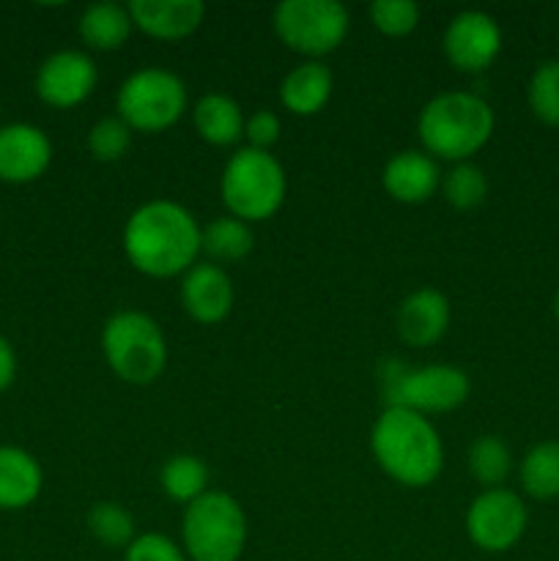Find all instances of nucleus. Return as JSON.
<instances>
[{"label":"nucleus","mask_w":559,"mask_h":561,"mask_svg":"<svg viewBox=\"0 0 559 561\" xmlns=\"http://www.w3.org/2000/svg\"><path fill=\"white\" fill-rule=\"evenodd\" d=\"M438 164L425 151H400L384 164L381 184L395 201L425 203L438 186Z\"/></svg>","instance_id":"obj_17"},{"label":"nucleus","mask_w":559,"mask_h":561,"mask_svg":"<svg viewBox=\"0 0 559 561\" xmlns=\"http://www.w3.org/2000/svg\"><path fill=\"white\" fill-rule=\"evenodd\" d=\"M554 316L559 318V294H557V299H554Z\"/></svg>","instance_id":"obj_34"},{"label":"nucleus","mask_w":559,"mask_h":561,"mask_svg":"<svg viewBox=\"0 0 559 561\" xmlns=\"http://www.w3.org/2000/svg\"><path fill=\"white\" fill-rule=\"evenodd\" d=\"M521 485L540 502L559 496V442H540L524 455Z\"/></svg>","instance_id":"obj_23"},{"label":"nucleus","mask_w":559,"mask_h":561,"mask_svg":"<svg viewBox=\"0 0 559 561\" xmlns=\"http://www.w3.org/2000/svg\"><path fill=\"white\" fill-rule=\"evenodd\" d=\"M526 99L535 118L548 126H559V60H546L537 66L526 88Z\"/></svg>","instance_id":"obj_28"},{"label":"nucleus","mask_w":559,"mask_h":561,"mask_svg":"<svg viewBox=\"0 0 559 561\" xmlns=\"http://www.w3.org/2000/svg\"><path fill=\"white\" fill-rule=\"evenodd\" d=\"M132 14L126 5L113 3V0H99L91 3L80 16V36L88 47L93 49H118L132 33Z\"/></svg>","instance_id":"obj_21"},{"label":"nucleus","mask_w":559,"mask_h":561,"mask_svg":"<svg viewBox=\"0 0 559 561\" xmlns=\"http://www.w3.org/2000/svg\"><path fill=\"white\" fill-rule=\"evenodd\" d=\"M132 22L153 38H184L201 27L206 5L201 0H132Z\"/></svg>","instance_id":"obj_16"},{"label":"nucleus","mask_w":559,"mask_h":561,"mask_svg":"<svg viewBox=\"0 0 559 561\" xmlns=\"http://www.w3.org/2000/svg\"><path fill=\"white\" fill-rule=\"evenodd\" d=\"M469 376L455 365L403 367L392 362L384 373V400L395 409H409L417 414H444L469 398Z\"/></svg>","instance_id":"obj_8"},{"label":"nucleus","mask_w":559,"mask_h":561,"mask_svg":"<svg viewBox=\"0 0 559 561\" xmlns=\"http://www.w3.org/2000/svg\"><path fill=\"white\" fill-rule=\"evenodd\" d=\"M444 197H447L449 206L460 208V211H469L477 208L488 195V181L477 164L471 162H458L447 175L442 179Z\"/></svg>","instance_id":"obj_27"},{"label":"nucleus","mask_w":559,"mask_h":561,"mask_svg":"<svg viewBox=\"0 0 559 561\" xmlns=\"http://www.w3.org/2000/svg\"><path fill=\"white\" fill-rule=\"evenodd\" d=\"M449 318H453V310H449L447 296L436 288H420L400 301L398 332L406 345L425 348L444 337Z\"/></svg>","instance_id":"obj_15"},{"label":"nucleus","mask_w":559,"mask_h":561,"mask_svg":"<svg viewBox=\"0 0 559 561\" xmlns=\"http://www.w3.org/2000/svg\"><path fill=\"white\" fill-rule=\"evenodd\" d=\"M280 131H283V124L274 110H255L250 118H244V137L252 148L269 151L280 140Z\"/></svg>","instance_id":"obj_32"},{"label":"nucleus","mask_w":559,"mask_h":561,"mask_svg":"<svg viewBox=\"0 0 559 561\" xmlns=\"http://www.w3.org/2000/svg\"><path fill=\"white\" fill-rule=\"evenodd\" d=\"M99 80L96 64L82 49H60L53 53L36 75V91L53 107H75L85 102Z\"/></svg>","instance_id":"obj_12"},{"label":"nucleus","mask_w":559,"mask_h":561,"mask_svg":"<svg viewBox=\"0 0 559 561\" xmlns=\"http://www.w3.org/2000/svg\"><path fill=\"white\" fill-rule=\"evenodd\" d=\"M124 561H186V553L170 537L159 535V531H148V535L132 540Z\"/></svg>","instance_id":"obj_31"},{"label":"nucleus","mask_w":559,"mask_h":561,"mask_svg":"<svg viewBox=\"0 0 559 561\" xmlns=\"http://www.w3.org/2000/svg\"><path fill=\"white\" fill-rule=\"evenodd\" d=\"M233 283L217 263H195L181 283V305L195 321L219 323L233 310Z\"/></svg>","instance_id":"obj_14"},{"label":"nucleus","mask_w":559,"mask_h":561,"mask_svg":"<svg viewBox=\"0 0 559 561\" xmlns=\"http://www.w3.org/2000/svg\"><path fill=\"white\" fill-rule=\"evenodd\" d=\"M370 449L384 474L406 488L436 482L444 466V447L427 416L387 405L370 433Z\"/></svg>","instance_id":"obj_2"},{"label":"nucleus","mask_w":559,"mask_h":561,"mask_svg":"<svg viewBox=\"0 0 559 561\" xmlns=\"http://www.w3.org/2000/svg\"><path fill=\"white\" fill-rule=\"evenodd\" d=\"M370 20L387 36H406L420 22V5L414 0H376L370 3Z\"/></svg>","instance_id":"obj_30"},{"label":"nucleus","mask_w":559,"mask_h":561,"mask_svg":"<svg viewBox=\"0 0 559 561\" xmlns=\"http://www.w3.org/2000/svg\"><path fill=\"white\" fill-rule=\"evenodd\" d=\"M526 504L507 488H488L466 510V535L480 551H510L526 531Z\"/></svg>","instance_id":"obj_10"},{"label":"nucleus","mask_w":559,"mask_h":561,"mask_svg":"<svg viewBox=\"0 0 559 561\" xmlns=\"http://www.w3.org/2000/svg\"><path fill=\"white\" fill-rule=\"evenodd\" d=\"M223 201L230 217L261 222L280 211L285 201V170L274 153L261 148H239L223 170Z\"/></svg>","instance_id":"obj_4"},{"label":"nucleus","mask_w":559,"mask_h":561,"mask_svg":"<svg viewBox=\"0 0 559 561\" xmlns=\"http://www.w3.org/2000/svg\"><path fill=\"white\" fill-rule=\"evenodd\" d=\"M255 247V236H252L250 225L241 222L236 217H217L201 230V250L206 252L212 261L219 263H236L244 261Z\"/></svg>","instance_id":"obj_22"},{"label":"nucleus","mask_w":559,"mask_h":561,"mask_svg":"<svg viewBox=\"0 0 559 561\" xmlns=\"http://www.w3.org/2000/svg\"><path fill=\"white\" fill-rule=\"evenodd\" d=\"M442 47L455 69L482 71L497 60L499 49H502V31L491 14L466 9L449 20Z\"/></svg>","instance_id":"obj_11"},{"label":"nucleus","mask_w":559,"mask_h":561,"mask_svg":"<svg viewBox=\"0 0 559 561\" xmlns=\"http://www.w3.org/2000/svg\"><path fill=\"white\" fill-rule=\"evenodd\" d=\"M201 230L181 203L157 197L126 219L124 252L132 266L148 277L186 274L201 252Z\"/></svg>","instance_id":"obj_1"},{"label":"nucleus","mask_w":559,"mask_h":561,"mask_svg":"<svg viewBox=\"0 0 559 561\" xmlns=\"http://www.w3.org/2000/svg\"><path fill=\"white\" fill-rule=\"evenodd\" d=\"M53 159V142L33 124L0 126V181H36Z\"/></svg>","instance_id":"obj_13"},{"label":"nucleus","mask_w":559,"mask_h":561,"mask_svg":"<svg viewBox=\"0 0 559 561\" xmlns=\"http://www.w3.org/2000/svg\"><path fill=\"white\" fill-rule=\"evenodd\" d=\"M42 466L20 447H0V510H22L42 493Z\"/></svg>","instance_id":"obj_18"},{"label":"nucleus","mask_w":559,"mask_h":561,"mask_svg":"<svg viewBox=\"0 0 559 561\" xmlns=\"http://www.w3.org/2000/svg\"><path fill=\"white\" fill-rule=\"evenodd\" d=\"M332 96V71L321 60H305L285 75L280 99L296 115H316Z\"/></svg>","instance_id":"obj_19"},{"label":"nucleus","mask_w":559,"mask_h":561,"mask_svg":"<svg viewBox=\"0 0 559 561\" xmlns=\"http://www.w3.org/2000/svg\"><path fill=\"white\" fill-rule=\"evenodd\" d=\"M510 469H513V455L499 436H480L469 447V471L480 485H486V491L502 488Z\"/></svg>","instance_id":"obj_25"},{"label":"nucleus","mask_w":559,"mask_h":561,"mask_svg":"<svg viewBox=\"0 0 559 561\" xmlns=\"http://www.w3.org/2000/svg\"><path fill=\"white\" fill-rule=\"evenodd\" d=\"M493 110L482 96L469 91H447L422 107L417 131L425 153L449 162H466L493 135Z\"/></svg>","instance_id":"obj_3"},{"label":"nucleus","mask_w":559,"mask_h":561,"mask_svg":"<svg viewBox=\"0 0 559 561\" xmlns=\"http://www.w3.org/2000/svg\"><path fill=\"white\" fill-rule=\"evenodd\" d=\"M159 482H162V491L170 499L192 504L203 493H208V466L197 455H173V458L164 460Z\"/></svg>","instance_id":"obj_24"},{"label":"nucleus","mask_w":559,"mask_h":561,"mask_svg":"<svg viewBox=\"0 0 559 561\" xmlns=\"http://www.w3.org/2000/svg\"><path fill=\"white\" fill-rule=\"evenodd\" d=\"M102 351L118 378L151 383L168 365V340L159 323L140 310H121L102 329Z\"/></svg>","instance_id":"obj_5"},{"label":"nucleus","mask_w":559,"mask_h":561,"mask_svg":"<svg viewBox=\"0 0 559 561\" xmlns=\"http://www.w3.org/2000/svg\"><path fill=\"white\" fill-rule=\"evenodd\" d=\"M195 129L212 146H233L244 135V113L228 93H203L195 104Z\"/></svg>","instance_id":"obj_20"},{"label":"nucleus","mask_w":559,"mask_h":561,"mask_svg":"<svg viewBox=\"0 0 559 561\" xmlns=\"http://www.w3.org/2000/svg\"><path fill=\"white\" fill-rule=\"evenodd\" d=\"M184 553L192 561H239L247 542V518L230 493L208 491L186 504Z\"/></svg>","instance_id":"obj_6"},{"label":"nucleus","mask_w":559,"mask_h":561,"mask_svg":"<svg viewBox=\"0 0 559 561\" xmlns=\"http://www.w3.org/2000/svg\"><path fill=\"white\" fill-rule=\"evenodd\" d=\"M88 529L107 548H129L135 540V520L115 502L93 504L88 510Z\"/></svg>","instance_id":"obj_26"},{"label":"nucleus","mask_w":559,"mask_h":561,"mask_svg":"<svg viewBox=\"0 0 559 561\" xmlns=\"http://www.w3.org/2000/svg\"><path fill=\"white\" fill-rule=\"evenodd\" d=\"M272 22L283 44L310 58L338 49L349 33V11L338 0H283Z\"/></svg>","instance_id":"obj_9"},{"label":"nucleus","mask_w":559,"mask_h":561,"mask_svg":"<svg viewBox=\"0 0 559 561\" xmlns=\"http://www.w3.org/2000/svg\"><path fill=\"white\" fill-rule=\"evenodd\" d=\"M132 146V129L124 118L118 115H107V118H99L96 124L88 131V151L93 153V159L99 162H115L126 153V148Z\"/></svg>","instance_id":"obj_29"},{"label":"nucleus","mask_w":559,"mask_h":561,"mask_svg":"<svg viewBox=\"0 0 559 561\" xmlns=\"http://www.w3.org/2000/svg\"><path fill=\"white\" fill-rule=\"evenodd\" d=\"M14 376H16V356H14V348H11L9 340L0 337V392L11 387V381H14Z\"/></svg>","instance_id":"obj_33"},{"label":"nucleus","mask_w":559,"mask_h":561,"mask_svg":"<svg viewBox=\"0 0 559 561\" xmlns=\"http://www.w3.org/2000/svg\"><path fill=\"white\" fill-rule=\"evenodd\" d=\"M186 85L175 71L146 66L126 77L118 88V118L137 131H164L184 115Z\"/></svg>","instance_id":"obj_7"}]
</instances>
